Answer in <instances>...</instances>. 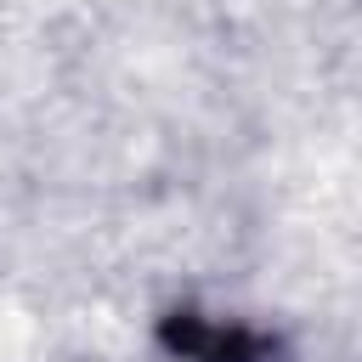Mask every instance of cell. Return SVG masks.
Listing matches in <instances>:
<instances>
[{"instance_id":"cell-1","label":"cell","mask_w":362,"mask_h":362,"mask_svg":"<svg viewBox=\"0 0 362 362\" xmlns=\"http://www.w3.org/2000/svg\"><path fill=\"white\" fill-rule=\"evenodd\" d=\"M153 334L170 362H277V351H283L266 328L215 317L204 305H170Z\"/></svg>"}]
</instances>
